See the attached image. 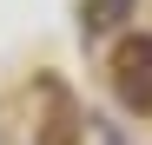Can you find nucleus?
<instances>
[{
  "label": "nucleus",
  "instance_id": "obj_1",
  "mask_svg": "<svg viewBox=\"0 0 152 145\" xmlns=\"http://www.w3.org/2000/svg\"><path fill=\"white\" fill-rule=\"evenodd\" d=\"M113 92L126 112H152V33H126L113 46Z\"/></svg>",
  "mask_w": 152,
  "mask_h": 145
}]
</instances>
